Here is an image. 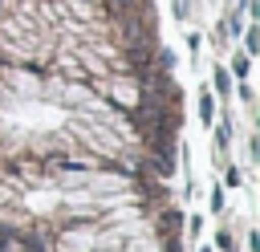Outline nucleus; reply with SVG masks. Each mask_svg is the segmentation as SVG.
<instances>
[{
  "instance_id": "f257e3e1",
  "label": "nucleus",
  "mask_w": 260,
  "mask_h": 252,
  "mask_svg": "<svg viewBox=\"0 0 260 252\" xmlns=\"http://www.w3.org/2000/svg\"><path fill=\"white\" fill-rule=\"evenodd\" d=\"M179 142L154 0H0V248L183 252Z\"/></svg>"
},
{
  "instance_id": "f03ea898",
  "label": "nucleus",
  "mask_w": 260,
  "mask_h": 252,
  "mask_svg": "<svg viewBox=\"0 0 260 252\" xmlns=\"http://www.w3.org/2000/svg\"><path fill=\"white\" fill-rule=\"evenodd\" d=\"M0 252H8V248H0Z\"/></svg>"
}]
</instances>
